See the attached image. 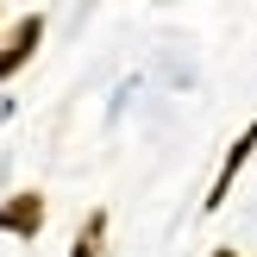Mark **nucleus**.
I'll return each mask as SVG.
<instances>
[{
    "instance_id": "nucleus-1",
    "label": "nucleus",
    "mask_w": 257,
    "mask_h": 257,
    "mask_svg": "<svg viewBox=\"0 0 257 257\" xmlns=\"http://www.w3.org/2000/svg\"><path fill=\"white\" fill-rule=\"evenodd\" d=\"M251 151H257V119H251L245 132L232 138V151H226V163H220V182H213V195H207V213L220 207L226 195H232V176H238V170H245V163H251Z\"/></svg>"
},
{
    "instance_id": "nucleus-2",
    "label": "nucleus",
    "mask_w": 257,
    "mask_h": 257,
    "mask_svg": "<svg viewBox=\"0 0 257 257\" xmlns=\"http://www.w3.org/2000/svg\"><path fill=\"white\" fill-rule=\"evenodd\" d=\"M38 226H44V195H13L7 207H0V232H19V238H32Z\"/></svg>"
},
{
    "instance_id": "nucleus-3",
    "label": "nucleus",
    "mask_w": 257,
    "mask_h": 257,
    "mask_svg": "<svg viewBox=\"0 0 257 257\" xmlns=\"http://www.w3.org/2000/svg\"><path fill=\"white\" fill-rule=\"evenodd\" d=\"M38 38H44V19H38V13H32V19H19V32H13V38H7V50H0V82H7V75L38 50Z\"/></svg>"
},
{
    "instance_id": "nucleus-4",
    "label": "nucleus",
    "mask_w": 257,
    "mask_h": 257,
    "mask_svg": "<svg viewBox=\"0 0 257 257\" xmlns=\"http://www.w3.org/2000/svg\"><path fill=\"white\" fill-rule=\"evenodd\" d=\"M100 232H107V213H94V220H88V238H82L69 257H94V251H100Z\"/></svg>"
},
{
    "instance_id": "nucleus-5",
    "label": "nucleus",
    "mask_w": 257,
    "mask_h": 257,
    "mask_svg": "<svg viewBox=\"0 0 257 257\" xmlns=\"http://www.w3.org/2000/svg\"><path fill=\"white\" fill-rule=\"evenodd\" d=\"M220 257H232V251H220Z\"/></svg>"
}]
</instances>
